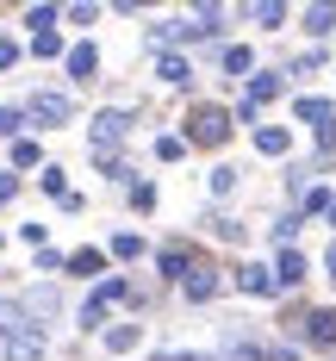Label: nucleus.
Masks as SVG:
<instances>
[{"instance_id": "nucleus-30", "label": "nucleus", "mask_w": 336, "mask_h": 361, "mask_svg": "<svg viewBox=\"0 0 336 361\" xmlns=\"http://www.w3.org/2000/svg\"><path fill=\"white\" fill-rule=\"evenodd\" d=\"M94 162H100V175H106L112 187H137V169H131L125 156H94Z\"/></svg>"}, {"instance_id": "nucleus-19", "label": "nucleus", "mask_w": 336, "mask_h": 361, "mask_svg": "<svg viewBox=\"0 0 336 361\" xmlns=\"http://www.w3.org/2000/svg\"><path fill=\"white\" fill-rule=\"evenodd\" d=\"M218 69L237 75V81H249V75H256V50H249V44H224V50H218Z\"/></svg>"}, {"instance_id": "nucleus-5", "label": "nucleus", "mask_w": 336, "mask_h": 361, "mask_svg": "<svg viewBox=\"0 0 336 361\" xmlns=\"http://www.w3.org/2000/svg\"><path fill=\"white\" fill-rule=\"evenodd\" d=\"M287 330L299 336V349H330L336 355V305H299V312H287Z\"/></svg>"}, {"instance_id": "nucleus-2", "label": "nucleus", "mask_w": 336, "mask_h": 361, "mask_svg": "<svg viewBox=\"0 0 336 361\" xmlns=\"http://www.w3.org/2000/svg\"><path fill=\"white\" fill-rule=\"evenodd\" d=\"M131 125H137L131 106H100L87 118V149H94V156H118V144L131 137Z\"/></svg>"}, {"instance_id": "nucleus-21", "label": "nucleus", "mask_w": 336, "mask_h": 361, "mask_svg": "<svg viewBox=\"0 0 336 361\" xmlns=\"http://www.w3.org/2000/svg\"><path fill=\"white\" fill-rule=\"evenodd\" d=\"M193 32H199V44H218L224 37V6H212V0L193 6Z\"/></svg>"}, {"instance_id": "nucleus-26", "label": "nucleus", "mask_w": 336, "mask_h": 361, "mask_svg": "<svg viewBox=\"0 0 336 361\" xmlns=\"http://www.w3.org/2000/svg\"><path fill=\"white\" fill-rule=\"evenodd\" d=\"M330 206H336V193L324 187V180H311L305 200H299V212H305V218H330Z\"/></svg>"}, {"instance_id": "nucleus-17", "label": "nucleus", "mask_w": 336, "mask_h": 361, "mask_svg": "<svg viewBox=\"0 0 336 361\" xmlns=\"http://www.w3.org/2000/svg\"><path fill=\"white\" fill-rule=\"evenodd\" d=\"M305 274H311V255H305V250H280V255H274V281H280V293L305 287Z\"/></svg>"}, {"instance_id": "nucleus-37", "label": "nucleus", "mask_w": 336, "mask_h": 361, "mask_svg": "<svg viewBox=\"0 0 336 361\" xmlns=\"http://www.w3.org/2000/svg\"><path fill=\"white\" fill-rule=\"evenodd\" d=\"M125 200H131V212H156V187H149V180L125 187Z\"/></svg>"}, {"instance_id": "nucleus-28", "label": "nucleus", "mask_w": 336, "mask_h": 361, "mask_svg": "<svg viewBox=\"0 0 336 361\" xmlns=\"http://www.w3.org/2000/svg\"><path fill=\"white\" fill-rule=\"evenodd\" d=\"M237 175H243L237 162H212V175H206V187H212V200H230V193H237Z\"/></svg>"}, {"instance_id": "nucleus-42", "label": "nucleus", "mask_w": 336, "mask_h": 361, "mask_svg": "<svg viewBox=\"0 0 336 361\" xmlns=\"http://www.w3.org/2000/svg\"><path fill=\"white\" fill-rule=\"evenodd\" d=\"M324 268H330V287H336V243L324 250Z\"/></svg>"}, {"instance_id": "nucleus-41", "label": "nucleus", "mask_w": 336, "mask_h": 361, "mask_svg": "<svg viewBox=\"0 0 336 361\" xmlns=\"http://www.w3.org/2000/svg\"><path fill=\"white\" fill-rule=\"evenodd\" d=\"M261 361H299V349H293V343H274V349L261 343Z\"/></svg>"}, {"instance_id": "nucleus-40", "label": "nucleus", "mask_w": 336, "mask_h": 361, "mask_svg": "<svg viewBox=\"0 0 336 361\" xmlns=\"http://www.w3.org/2000/svg\"><path fill=\"white\" fill-rule=\"evenodd\" d=\"M13 200H19V175H13V169H0V206H13Z\"/></svg>"}, {"instance_id": "nucleus-1", "label": "nucleus", "mask_w": 336, "mask_h": 361, "mask_svg": "<svg viewBox=\"0 0 336 361\" xmlns=\"http://www.w3.org/2000/svg\"><path fill=\"white\" fill-rule=\"evenodd\" d=\"M181 137H187V149H224L237 137V118H230V106H218V100H193L187 118H181Z\"/></svg>"}, {"instance_id": "nucleus-38", "label": "nucleus", "mask_w": 336, "mask_h": 361, "mask_svg": "<svg viewBox=\"0 0 336 361\" xmlns=\"http://www.w3.org/2000/svg\"><path fill=\"white\" fill-rule=\"evenodd\" d=\"M63 268H69V255H63V250H50V243L37 250V274H63Z\"/></svg>"}, {"instance_id": "nucleus-14", "label": "nucleus", "mask_w": 336, "mask_h": 361, "mask_svg": "<svg viewBox=\"0 0 336 361\" xmlns=\"http://www.w3.org/2000/svg\"><path fill=\"white\" fill-rule=\"evenodd\" d=\"M299 25H305L311 44H324V37L336 32V0H311V6H299Z\"/></svg>"}, {"instance_id": "nucleus-34", "label": "nucleus", "mask_w": 336, "mask_h": 361, "mask_svg": "<svg viewBox=\"0 0 336 361\" xmlns=\"http://www.w3.org/2000/svg\"><path fill=\"white\" fill-rule=\"evenodd\" d=\"M156 156H162V162H181V156H187V137H181V131H162V137H156Z\"/></svg>"}, {"instance_id": "nucleus-44", "label": "nucleus", "mask_w": 336, "mask_h": 361, "mask_svg": "<svg viewBox=\"0 0 336 361\" xmlns=\"http://www.w3.org/2000/svg\"><path fill=\"white\" fill-rule=\"evenodd\" d=\"M330 361H336V355H330Z\"/></svg>"}, {"instance_id": "nucleus-10", "label": "nucleus", "mask_w": 336, "mask_h": 361, "mask_svg": "<svg viewBox=\"0 0 336 361\" xmlns=\"http://www.w3.org/2000/svg\"><path fill=\"white\" fill-rule=\"evenodd\" d=\"M287 87H293L287 69H256V75H249V87H243V100L261 112V106H274V100H287Z\"/></svg>"}, {"instance_id": "nucleus-3", "label": "nucleus", "mask_w": 336, "mask_h": 361, "mask_svg": "<svg viewBox=\"0 0 336 361\" xmlns=\"http://www.w3.org/2000/svg\"><path fill=\"white\" fill-rule=\"evenodd\" d=\"M118 299H137V293H131V281H125V274H106L100 287L87 293V299H81V330L106 336V324H112V305H118Z\"/></svg>"}, {"instance_id": "nucleus-43", "label": "nucleus", "mask_w": 336, "mask_h": 361, "mask_svg": "<svg viewBox=\"0 0 336 361\" xmlns=\"http://www.w3.org/2000/svg\"><path fill=\"white\" fill-rule=\"evenodd\" d=\"M330 224H336V206H330Z\"/></svg>"}, {"instance_id": "nucleus-23", "label": "nucleus", "mask_w": 336, "mask_h": 361, "mask_svg": "<svg viewBox=\"0 0 336 361\" xmlns=\"http://www.w3.org/2000/svg\"><path fill=\"white\" fill-rule=\"evenodd\" d=\"M63 274H81V281L106 274V250H94V243H87V250H69V268H63Z\"/></svg>"}, {"instance_id": "nucleus-16", "label": "nucleus", "mask_w": 336, "mask_h": 361, "mask_svg": "<svg viewBox=\"0 0 336 361\" xmlns=\"http://www.w3.org/2000/svg\"><path fill=\"white\" fill-rule=\"evenodd\" d=\"M156 81H162V87H193V63H187V50H156Z\"/></svg>"}, {"instance_id": "nucleus-27", "label": "nucleus", "mask_w": 336, "mask_h": 361, "mask_svg": "<svg viewBox=\"0 0 336 361\" xmlns=\"http://www.w3.org/2000/svg\"><path fill=\"white\" fill-rule=\"evenodd\" d=\"M56 25H63V6H56V0H50V6H25V32H32V37L56 32Z\"/></svg>"}, {"instance_id": "nucleus-15", "label": "nucleus", "mask_w": 336, "mask_h": 361, "mask_svg": "<svg viewBox=\"0 0 336 361\" xmlns=\"http://www.w3.org/2000/svg\"><path fill=\"white\" fill-rule=\"evenodd\" d=\"M249 144H256L268 162H287V156H293V131H287V125H256Z\"/></svg>"}, {"instance_id": "nucleus-7", "label": "nucleus", "mask_w": 336, "mask_h": 361, "mask_svg": "<svg viewBox=\"0 0 336 361\" xmlns=\"http://www.w3.org/2000/svg\"><path fill=\"white\" fill-rule=\"evenodd\" d=\"M230 287H237V293H249V299H280L274 262H237V268H230Z\"/></svg>"}, {"instance_id": "nucleus-11", "label": "nucleus", "mask_w": 336, "mask_h": 361, "mask_svg": "<svg viewBox=\"0 0 336 361\" xmlns=\"http://www.w3.org/2000/svg\"><path fill=\"white\" fill-rule=\"evenodd\" d=\"M63 75H69V87H87V81L100 75V44H94V37L69 44V56H63Z\"/></svg>"}, {"instance_id": "nucleus-29", "label": "nucleus", "mask_w": 336, "mask_h": 361, "mask_svg": "<svg viewBox=\"0 0 336 361\" xmlns=\"http://www.w3.org/2000/svg\"><path fill=\"white\" fill-rule=\"evenodd\" d=\"M37 187H44V193H50L56 206H63V200H69V193H75V187H69V175H63L56 162H44V169H37Z\"/></svg>"}, {"instance_id": "nucleus-39", "label": "nucleus", "mask_w": 336, "mask_h": 361, "mask_svg": "<svg viewBox=\"0 0 336 361\" xmlns=\"http://www.w3.org/2000/svg\"><path fill=\"white\" fill-rule=\"evenodd\" d=\"M311 144H318V162H330V156H336V125H324V131H311Z\"/></svg>"}, {"instance_id": "nucleus-32", "label": "nucleus", "mask_w": 336, "mask_h": 361, "mask_svg": "<svg viewBox=\"0 0 336 361\" xmlns=\"http://www.w3.org/2000/svg\"><path fill=\"white\" fill-rule=\"evenodd\" d=\"M106 255L112 262H137V255H144V237H137V231H118V237L106 243Z\"/></svg>"}, {"instance_id": "nucleus-20", "label": "nucleus", "mask_w": 336, "mask_h": 361, "mask_svg": "<svg viewBox=\"0 0 336 361\" xmlns=\"http://www.w3.org/2000/svg\"><path fill=\"white\" fill-rule=\"evenodd\" d=\"M137 343H144V324H106V336H100L106 355H131Z\"/></svg>"}, {"instance_id": "nucleus-12", "label": "nucleus", "mask_w": 336, "mask_h": 361, "mask_svg": "<svg viewBox=\"0 0 336 361\" xmlns=\"http://www.w3.org/2000/svg\"><path fill=\"white\" fill-rule=\"evenodd\" d=\"M44 355H50V330H37V324L6 336V349H0V361H44Z\"/></svg>"}, {"instance_id": "nucleus-31", "label": "nucleus", "mask_w": 336, "mask_h": 361, "mask_svg": "<svg viewBox=\"0 0 336 361\" xmlns=\"http://www.w3.org/2000/svg\"><path fill=\"white\" fill-rule=\"evenodd\" d=\"M206 231H212L218 243H243V237H249V231H243V224H237L230 212H206Z\"/></svg>"}, {"instance_id": "nucleus-33", "label": "nucleus", "mask_w": 336, "mask_h": 361, "mask_svg": "<svg viewBox=\"0 0 336 361\" xmlns=\"http://www.w3.org/2000/svg\"><path fill=\"white\" fill-rule=\"evenodd\" d=\"M25 106H0V137H25Z\"/></svg>"}, {"instance_id": "nucleus-18", "label": "nucleus", "mask_w": 336, "mask_h": 361, "mask_svg": "<svg viewBox=\"0 0 336 361\" xmlns=\"http://www.w3.org/2000/svg\"><path fill=\"white\" fill-rule=\"evenodd\" d=\"M243 19H249L256 32H280V25L293 19V6H280V0H249V6H243Z\"/></svg>"}, {"instance_id": "nucleus-9", "label": "nucleus", "mask_w": 336, "mask_h": 361, "mask_svg": "<svg viewBox=\"0 0 336 361\" xmlns=\"http://www.w3.org/2000/svg\"><path fill=\"white\" fill-rule=\"evenodd\" d=\"M19 312H25V324H37V330H50V318H56V312H63V293L50 287V281H44V287H32V293H19Z\"/></svg>"}, {"instance_id": "nucleus-6", "label": "nucleus", "mask_w": 336, "mask_h": 361, "mask_svg": "<svg viewBox=\"0 0 336 361\" xmlns=\"http://www.w3.org/2000/svg\"><path fill=\"white\" fill-rule=\"evenodd\" d=\"M199 262H206V255L193 250L187 237H168V243L156 250V274H162L168 287H181V281H187V274H193V268H199Z\"/></svg>"}, {"instance_id": "nucleus-22", "label": "nucleus", "mask_w": 336, "mask_h": 361, "mask_svg": "<svg viewBox=\"0 0 336 361\" xmlns=\"http://www.w3.org/2000/svg\"><path fill=\"white\" fill-rule=\"evenodd\" d=\"M6 169H13V175H19V169H44L37 137H13V144H6Z\"/></svg>"}, {"instance_id": "nucleus-25", "label": "nucleus", "mask_w": 336, "mask_h": 361, "mask_svg": "<svg viewBox=\"0 0 336 361\" xmlns=\"http://www.w3.org/2000/svg\"><path fill=\"white\" fill-rule=\"evenodd\" d=\"M25 56H37V63H56V56H69V44H63V32H44V37H25Z\"/></svg>"}, {"instance_id": "nucleus-13", "label": "nucleus", "mask_w": 336, "mask_h": 361, "mask_svg": "<svg viewBox=\"0 0 336 361\" xmlns=\"http://www.w3.org/2000/svg\"><path fill=\"white\" fill-rule=\"evenodd\" d=\"M293 118L311 125V131H324V125H336V100H324V94H293Z\"/></svg>"}, {"instance_id": "nucleus-4", "label": "nucleus", "mask_w": 336, "mask_h": 361, "mask_svg": "<svg viewBox=\"0 0 336 361\" xmlns=\"http://www.w3.org/2000/svg\"><path fill=\"white\" fill-rule=\"evenodd\" d=\"M25 125L32 131H63V125H75V94L69 87H37L32 100H25Z\"/></svg>"}, {"instance_id": "nucleus-36", "label": "nucleus", "mask_w": 336, "mask_h": 361, "mask_svg": "<svg viewBox=\"0 0 336 361\" xmlns=\"http://www.w3.org/2000/svg\"><path fill=\"white\" fill-rule=\"evenodd\" d=\"M19 56H25V44H19L13 32H0V75H6V69H19Z\"/></svg>"}, {"instance_id": "nucleus-24", "label": "nucleus", "mask_w": 336, "mask_h": 361, "mask_svg": "<svg viewBox=\"0 0 336 361\" xmlns=\"http://www.w3.org/2000/svg\"><path fill=\"white\" fill-rule=\"evenodd\" d=\"M324 63H330V50H324V44H311V50H299L293 63H287V81H305V75H318Z\"/></svg>"}, {"instance_id": "nucleus-35", "label": "nucleus", "mask_w": 336, "mask_h": 361, "mask_svg": "<svg viewBox=\"0 0 336 361\" xmlns=\"http://www.w3.org/2000/svg\"><path fill=\"white\" fill-rule=\"evenodd\" d=\"M63 19H69V25H81V32H87V25H94V19H100V6H94V0H75V6H63Z\"/></svg>"}, {"instance_id": "nucleus-8", "label": "nucleus", "mask_w": 336, "mask_h": 361, "mask_svg": "<svg viewBox=\"0 0 336 361\" xmlns=\"http://www.w3.org/2000/svg\"><path fill=\"white\" fill-rule=\"evenodd\" d=\"M224 287H230V281H224V268H218V262H199V268H193V274L181 281V299H187V305H212Z\"/></svg>"}]
</instances>
